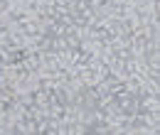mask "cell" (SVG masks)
I'll use <instances>...</instances> for the list:
<instances>
[{"label": "cell", "mask_w": 160, "mask_h": 135, "mask_svg": "<svg viewBox=\"0 0 160 135\" xmlns=\"http://www.w3.org/2000/svg\"><path fill=\"white\" fill-rule=\"evenodd\" d=\"M18 30H20L25 37L30 39V37H37V35H42V25L37 22L35 17H27V20H22L20 25H15Z\"/></svg>", "instance_id": "1"}]
</instances>
